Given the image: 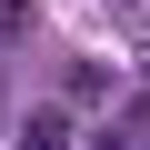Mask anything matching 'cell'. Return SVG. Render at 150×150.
<instances>
[{
	"instance_id": "6da1fadb",
	"label": "cell",
	"mask_w": 150,
	"mask_h": 150,
	"mask_svg": "<svg viewBox=\"0 0 150 150\" xmlns=\"http://www.w3.org/2000/svg\"><path fill=\"white\" fill-rule=\"evenodd\" d=\"M10 150H80V130H70V110H30Z\"/></svg>"
}]
</instances>
